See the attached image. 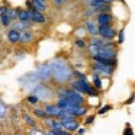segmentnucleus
I'll return each mask as SVG.
<instances>
[{
    "label": "nucleus",
    "instance_id": "f257e3e1",
    "mask_svg": "<svg viewBox=\"0 0 135 135\" xmlns=\"http://www.w3.org/2000/svg\"><path fill=\"white\" fill-rule=\"evenodd\" d=\"M51 68V77L57 80L58 83H65L71 79L73 71H71L70 65L64 61V60H54L50 65Z\"/></svg>",
    "mask_w": 135,
    "mask_h": 135
},
{
    "label": "nucleus",
    "instance_id": "f03ea898",
    "mask_svg": "<svg viewBox=\"0 0 135 135\" xmlns=\"http://www.w3.org/2000/svg\"><path fill=\"white\" fill-rule=\"evenodd\" d=\"M71 87H73L74 90H77L79 93H81V94L87 93V94H91V96H97L96 89H93L86 80H83V79H79V80H76V81H73L71 83Z\"/></svg>",
    "mask_w": 135,
    "mask_h": 135
},
{
    "label": "nucleus",
    "instance_id": "7ed1b4c3",
    "mask_svg": "<svg viewBox=\"0 0 135 135\" xmlns=\"http://www.w3.org/2000/svg\"><path fill=\"white\" fill-rule=\"evenodd\" d=\"M97 33L106 41H112L116 36V31L110 26V25H99L97 26Z\"/></svg>",
    "mask_w": 135,
    "mask_h": 135
},
{
    "label": "nucleus",
    "instance_id": "20e7f679",
    "mask_svg": "<svg viewBox=\"0 0 135 135\" xmlns=\"http://www.w3.org/2000/svg\"><path fill=\"white\" fill-rule=\"evenodd\" d=\"M33 94H35L36 97H38L39 100H50L51 97H52V91L50 90V89L47 87V86H35V89H33Z\"/></svg>",
    "mask_w": 135,
    "mask_h": 135
},
{
    "label": "nucleus",
    "instance_id": "39448f33",
    "mask_svg": "<svg viewBox=\"0 0 135 135\" xmlns=\"http://www.w3.org/2000/svg\"><path fill=\"white\" fill-rule=\"evenodd\" d=\"M36 77H38L39 80H48L51 79V68L48 64H41L38 68H36L35 71Z\"/></svg>",
    "mask_w": 135,
    "mask_h": 135
},
{
    "label": "nucleus",
    "instance_id": "423d86ee",
    "mask_svg": "<svg viewBox=\"0 0 135 135\" xmlns=\"http://www.w3.org/2000/svg\"><path fill=\"white\" fill-rule=\"evenodd\" d=\"M28 15H29V21L35 22V23H44V22L47 21V18H45L44 13H42V12H38V10H35L33 7L28 10Z\"/></svg>",
    "mask_w": 135,
    "mask_h": 135
},
{
    "label": "nucleus",
    "instance_id": "0eeeda50",
    "mask_svg": "<svg viewBox=\"0 0 135 135\" xmlns=\"http://www.w3.org/2000/svg\"><path fill=\"white\" fill-rule=\"evenodd\" d=\"M93 71L96 74H108V76H110V74L113 73V67H112V65H105V64L96 62L94 67H93Z\"/></svg>",
    "mask_w": 135,
    "mask_h": 135
},
{
    "label": "nucleus",
    "instance_id": "6e6552de",
    "mask_svg": "<svg viewBox=\"0 0 135 135\" xmlns=\"http://www.w3.org/2000/svg\"><path fill=\"white\" fill-rule=\"evenodd\" d=\"M44 110L48 113V116H52V118H60L61 113H62V110L58 108V106H55V105H47L44 108Z\"/></svg>",
    "mask_w": 135,
    "mask_h": 135
},
{
    "label": "nucleus",
    "instance_id": "1a4fd4ad",
    "mask_svg": "<svg viewBox=\"0 0 135 135\" xmlns=\"http://www.w3.org/2000/svg\"><path fill=\"white\" fill-rule=\"evenodd\" d=\"M33 38H35L33 33L31 32V31H28V29L22 31V32L19 33V42H23V44H29V42H32Z\"/></svg>",
    "mask_w": 135,
    "mask_h": 135
},
{
    "label": "nucleus",
    "instance_id": "9d476101",
    "mask_svg": "<svg viewBox=\"0 0 135 135\" xmlns=\"http://www.w3.org/2000/svg\"><path fill=\"white\" fill-rule=\"evenodd\" d=\"M93 61L99 62V64H105V65H116V58H105L100 55H93Z\"/></svg>",
    "mask_w": 135,
    "mask_h": 135
},
{
    "label": "nucleus",
    "instance_id": "9b49d317",
    "mask_svg": "<svg viewBox=\"0 0 135 135\" xmlns=\"http://www.w3.org/2000/svg\"><path fill=\"white\" fill-rule=\"evenodd\" d=\"M21 81H22V83H25V84H22V86H28V84L36 86L35 83H36V81H39V79L36 77V74H35V73H29V74H26L25 77H22Z\"/></svg>",
    "mask_w": 135,
    "mask_h": 135
},
{
    "label": "nucleus",
    "instance_id": "f8f14e48",
    "mask_svg": "<svg viewBox=\"0 0 135 135\" xmlns=\"http://www.w3.org/2000/svg\"><path fill=\"white\" fill-rule=\"evenodd\" d=\"M61 126L64 129H67V131H76L77 128H79V122H77L76 119H70V120H62L61 122Z\"/></svg>",
    "mask_w": 135,
    "mask_h": 135
},
{
    "label": "nucleus",
    "instance_id": "ddd939ff",
    "mask_svg": "<svg viewBox=\"0 0 135 135\" xmlns=\"http://www.w3.org/2000/svg\"><path fill=\"white\" fill-rule=\"evenodd\" d=\"M96 21H97V25H110L112 16L109 13H99Z\"/></svg>",
    "mask_w": 135,
    "mask_h": 135
},
{
    "label": "nucleus",
    "instance_id": "4468645a",
    "mask_svg": "<svg viewBox=\"0 0 135 135\" xmlns=\"http://www.w3.org/2000/svg\"><path fill=\"white\" fill-rule=\"evenodd\" d=\"M31 3H32V7L38 12H42L44 13L47 10V3H45V0H31Z\"/></svg>",
    "mask_w": 135,
    "mask_h": 135
},
{
    "label": "nucleus",
    "instance_id": "2eb2a0df",
    "mask_svg": "<svg viewBox=\"0 0 135 135\" xmlns=\"http://www.w3.org/2000/svg\"><path fill=\"white\" fill-rule=\"evenodd\" d=\"M7 7H0V21H2V23H3V26H9L10 25V19H9V16H7Z\"/></svg>",
    "mask_w": 135,
    "mask_h": 135
},
{
    "label": "nucleus",
    "instance_id": "dca6fc26",
    "mask_svg": "<svg viewBox=\"0 0 135 135\" xmlns=\"http://www.w3.org/2000/svg\"><path fill=\"white\" fill-rule=\"evenodd\" d=\"M19 31H16V29H12V31H9V33H7V41L9 42H12V44H18L19 42Z\"/></svg>",
    "mask_w": 135,
    "mask_h": 135
},
{
    "label": "nucleus",
    "instance_id": "f3484780",
    "mask_svg": "<svg viewBox=\"0 0 135 135\" xmlns=\"http://www.w3.org/2000/svg\"><path fill=\"white\" fill-rule=\"evenodd\" d=\"M86 31H87L90 35H97V23L93 21H87V23H86Z\"/></svg>",
    "mask_w": 135,
    "mask_h": 135
},
{
    "label": "nucleus",
    "instance_id": "a211bd4d",
    "mask_svg": "<svg viewBox=\"0 0 135 135\" xmlns=\"http://www.w3.org/2000/svg\"><path fill=\"white\" fill-rule=\"evenodd\" d=\"M45 123H47L51 129H60V128H62L61 122H60L58 119H48V118H47V119H45Z\"/></svg>",
    "mask_w": 135,
    "mask_h": 135
},
{
    "label": "nucleus",
    "instance_id": "6ab92c4d",
    "mask_svg": "<svg viewBox=\"0 0 135 135\" xmlns=\"http://www.w3.org/2000/svg\"><path fill=\"white\" fill-rule=\"evenodd\" d=\"M16 18L19 19L21 22H29V15H28V10H16Z\"/></svg>",
    "mask_w": 135,
    "mask_h": 135
},
{
    "label": "nucleus",
    "instance_id": "aec40b11",
    "mask_svg": "<svg viewBox=\"0 0 135 135\" xmlns=\"http://www.w3.org/2000/svg\"><path fill=\"white\" fill-rule=\"evenodd\" d=\"M99 48H100L99 45H96V44H90V45L87 47V51H89V54H90V55L93 57V55H96V54L99 52Z\"/></svg>",
    "mask_w": 135,
    "mask_h": 135
},
{
    "label": "nucleus",
    "instance_id": "412c9836",
    "mask_svg": "<svg viewBox=\"0 0 135 135\" xmlns=\"http://www.w3.org/2000/svg\"><path fill=\"white\" fill-rule=\"evenodd\" d=\"M33 113H35V116L42 118V119H47V118H50V116H48V113L44 110V109H35V110H33Z\"/></svg>",
    "mask_w": 135,
    "mask_h": 135
},
{
    "label": "nucleus",
    "instance_id": "4be33fe9",
    "mask_svg": "<svg viewBox=\"0 0 135 135\" xmlns=\"http://www.w3.org/2000/svg\"><path fill=\"white\" fill-rule=\"evenodd\" d=\"M113 0H94L93 3L90 4V7H97L99 4H103V3H112Z\"/></svg>",
    "mask_w": 135,
    "mask_h": 135
},
{
    "label": "nucleus",
    "instance_id": "5701e85b",
    "mask_svg": "<svg viewBox=\"0 0 135 135\" xmlns=\"http://www.w3.org/2000/svg\"><path fill=\"white\" fill-rule=\"evenodd\" d=\"M23 119H25V122H26L28 125H31V126H35V123H36V122H35V120H33L32 118L29 116V115H26V113H25V115H23Z\"/></svg>",
    "mask_w": 135,
    "mask_h": 135
},
{
    "label": "nucleus",
    "instance_id": "b1692460",
    "mask_svg": "<svg viewBox=\"0 0 135 135\" xmlns=\"http://www.w3.org/2000/svg\"><path fill=\"white\" fill-rule=\"evenodd\" d=\"M67 2H68V0H52V4L55 7H62Z\"/></svg>",
    "mask_w": 135,
    "mask_h": 135
},
{
    "label": "nucleus",
    "instance_id": "393cba45",
    "mask_svg": "<svg viewBox=\"0 0 135 135\" xmlns=\"http://www.w3.org/2000/svg\"><path fill=\"white\" fill-rule=\"evenodd\" d=\"M51 131H52L54 135H70V132L62 131V128H60V129H51Z\"/></svg>",
    "mask_w": 135,
    "mask_h": 135
},
{
    "label": "nucleus",
    "instance_id": "a878e982",
    "mask_svg": "<svg viewBox=\"0 0 135 135\" xmlns=\"http://www.w3.org/2000/svg\"><path fill=\"white\" fill-rule=\"evenodd\" d=\"M7 16H9L10 21H13V19H16V9H7Z\"/></svg>",
    "mask_w": 135,
    "mask_h": 135
},
{
    "label": "nucleus",
    "instance_id": "bb28decb",
    "mask_svg": "<svg viewBox=\"0 0 135 135\" xmlns=\"http://www.w3.org/2000/svg\"><path fill=\"white\" fill-rule=\"evenodd\" d=\"M93 81H94V87L96 89H102V81H100V79L97 77V74L93 77Z\"/></svg>",
    "mask_w": 135,
    "mask_h": 135
},
{
    "label": "nucleus",
    "instance_id": "cd10ccee",
    "mask_svg": "<svg viewBox=\"0 0 135 135\" xmlns=\"http://www.w3.org/2000/svg\"><path fill=\"white\" fill-rule=\"evenodd\" d=\"M28 102L32 103V105H36V103L39 102V99L35 96V94H32V96H28Z\"/></svg>",
    "mask_w": 135,
    "mask_h": 135
},
{
    "label": "nucleus",
    "instance_id": "c85d7f7f",
    "mask_svg": "<svg viewBox=\"0 0 135 135\" xmlns=\"http://www.w3.org/2000/svg\"><path fill=\"white\" fill-rule=\"evenodd\" d=\"M123 39H125V28H122V29L119 31V38H118V41H119V44H122Z\"/></svg>",
    "mask_w": 135,
    "mask_h": 135
},
{
    "label": "nucleus",
    "instance_id": "c756f323",
    "mask_svg": "<svg viewBox=\"0 0 135 135\" xmlns=\"http://www.w3.org/2000/svg\"><path fill=\"white\" fill-rule=\"evenodd\" d=\"M31 135H48V134L44 131H39V129H32V131H31Z\"/></svg>",
    "mask_w": 135,
    "mask_h": 135
},
{
    "label": "nucleus",
    "instance_id": "7c9ffc66",
    "mask_svg": "<svg viewBox=\"0 0 135 135\" xmlns=\"http://www.w3.org/2000/svg\"><path fill=\"white\" fill-rule=\"evenodd\" d=\"M4 113H6V106H4V103L0 100V116H3Z\"/></svg>",
    "mask_w": 135,
    "mask_h": 135
},
{
    "label": "nucleus",
    "instance_id": "2f4dec72",
    "mask_svg": "<svg viewBox=\"0 0 135 135\" xmlns=\"http://www.w3.org/2000/svg\"><path fill=\"white\" fill-rule=\"evenodd\" d=\"M76 45H77L79 48H84V47H86V42L83 41V39H77V41H76Z\"/></svg>",
    "mask_w": 135,
    "mask_h": 135
},
{
    "label": "nucleus",
    "instance_id": "473e14b6",
    "mask_svg": "<svg viewBox=\"0 0 135 135\" xmlns=\"http://www.w3.org/2000/svg\"><path fill=\"white\" fill-rule=\"evenodd\" d=\"M110 108H112L110 105H106V106H103V108H102V109H100V110H99V113H100V115H102V113H105V112L110 110Z\"/></svg>",
    "mask_w": 135,
    "mask_h": 135
},
{
    "label": "nucleus",
    "instance_id": "72a5a7b5",
    "mask_svg": "<svg viewBox=\"0 0 135 135\" xmlns=\"http://www.w3.org/2000/svg\"><path fill=\"white\" fill-rule=\"evenodd\" d=\"M94 120V116H89L87 119H86V123H91Z\"/></svg>",
    "mask_w": 135,
    "mask_h": 135
},
{
    "label": "nucleus",
    "instance_id": "f704fd0d",
    "mask_svg": "<svg viewBox=\"0 0 135 135\" xmlns=\"http://www.w3.org/2000/svg\"><path fill=\"white\" fill-rule=\"evenodd\" d=\"M77 129H79V131H77V132H79V135H83V134L86 132V129H84V128H77Z\"/></svg>",
    "mask_w": 135,
    "mask_h": 135
},
{
    "label": "nucleus",
    "instance_id": "c9c22d12",
    "mask_svg": "<svg viewBox=\"0 0 135 135\" xmlns=\"http://www.w3.org/2000/svg\"><path fill=\"white\" fill-rule=\"evenodd\" d=\"M125 135H132V131H131V128H126V131H125Z\"/></svg>",
    "mask_w": 135,
    "mask_h": 135
},
{
    "label": "nucleus",
    "instance_id": "e433bc0d",
    "mask_svg": "<svg viewBox=\"0 0 135 135\" xmlns=\"http://www.w3.org/2000/svg\"><path fill=\"white\" fill-rule=\"evenodd\" d=\"M93 2H94V0H84V3L87 4V6H90V4L93 3Z\"/></svg>",
    "mask_w": 135,
    "mask_h": 135
},
{
    "label": "nucleus",
    "instance_id": "4c0bfd02",
    "mask_svg": "<svg viewBox=\"0 0 135 135\" xmlns=\"http://www.w3.org/2000/svg\"><path fill=\"white\" fill-rule=\"evenodd\" d=\"M45 2H47V0H45Z\"/></svg>",
    "mask_w": 135,
    "mask_h": 135
}]
</instances>
